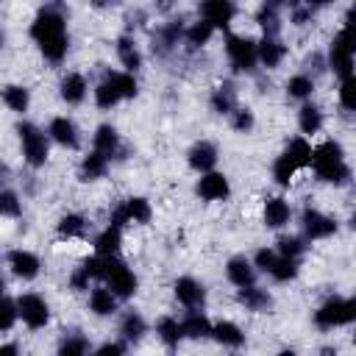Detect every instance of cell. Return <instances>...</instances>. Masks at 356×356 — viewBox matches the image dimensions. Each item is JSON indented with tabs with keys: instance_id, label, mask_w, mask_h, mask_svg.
<instances>
[{
	"instance_id": "83f0119b",
	"label": "cell",
	"mask_w": 356,
	"mask_h": 356,
	"mask_svg": "<svg viewBox=\"0 0 356 356\" xmlns=\"http://www.w3.org/2000/svg\"><path fill=\"white\" fill-rule=\"evenodd\" d=\"M323 128H325V114H323V108H320L317 103H312V100H303L300 108H298V131L312 139V136H317Z\"/></svg>"
},
{
	"instance_id": "2e32d148",
	"label": "cell",
	"mask_w": 356,
	"mask_h": 356,
	"mask_svg": "<svg viewBox=\"0 0 356 356\" xmlns=\"http://www.w3.org/2000/svg\"><path fill=\"white\" fill-rule=\"evenodd\" d=\"M114 53H117V61H120V70H128V72H139L145 67V53L136 42L134 33H122L117 36L114 42Z\"/></svg>"
},
{
	"instance_id": "4316f807",
	"label": "cell",
	"mask_w": 356,
	"mask_h": 356,
	"mask_svg": "<svg viewBox=\"0 0 356 356\" xmlns=\"http://www.w3.org/2000/svg\"><path fill=\"white\" fill-rule=\"evenodd\" d=\"M181 328H184V339H192V342L209 339V334H211V317L203 309H186V314L181 317Z\"/></svg>"
},
{
	"instance_id": "5bb4252c",
	"label": "cell",
	"mask_w": 356,
	"mask_h": 356,
	"mask_svg": "<svg viewBox=\"0 0 356 356\" xmlns=\"http://www.w3.org/2000/svg\"><path fill=\"white\" fill-rule=\"evenodd\" d=\"M172 298L184 309H203L206 306V286L195 275H178L172 281Z\"/></svg>"
},
{
	"instance_id": "91938a15",
	"label": "cell",
	"mask_w": 356,
	"mask_h": 356,
	"mask_svg": "<svg viewBox=\"0 0 356 356\" xmlns=\"http://www.w3.org/2000/svg\"><path fill=\"white\" fill-rule=\"evenodd\" d=\"M6 353H19V345L17 342H0V356Z\"/></svg>"
},
{
	"instance_id": "f907efd6",
	"label": "cell",
	"mask_w": 356,
	"mask_h": 356,
	"mask_svg": "<svg viewBox=\"0 0 356 356\" xmlns=\"http://www.w3.org/2000/svg\"><path fill=\"white\" fill-rule=\"evenodd\" d=\"M286 8H289V22H292L295 28L309 25V22H312V17H314V11H312L306 3H300V0H289V3H286Z\"/></svg>"
},
{
	"instance_id": "7bdbcfd3",
	"label": "cell",
	"mask_w": 356,
	"mask_h": 356,
	"mask_svg": "<svg viewBox=\"0 0 356 356\" xmlns=\"http://www.w3.org/2000/svg\"><path fill=\"white\" fill-rule=\"evenodd\" d=\"M92 100H95V106H97L100 111H111L114 106H120V103H122L120 92H117L106 78H100V81L92 86Z\"/></svg>"
},
{
	"instance_id": "4dcf8cb0",
	"label": "cell",
	"mask_w": 356,
	"mask_h": 356,
	"mask_svg": "<svg viewBox=\"0 0 356 356\" xmlns=\"http://www.w3.org/2000/svg\"><path fill=\"white\" fill-rule=\"evenodd\" d=\"M153 331H156V339H159V342H161L167 350H175V348L184 342L181 317H175V314H161V317L156 320Z\"/></svg>"
},
{
	"instance_id": "c3c4849f",
	"label": "cell",
	"mask_w": 356,
	"mask_h": 356,
	"mask_svg": "<svg viewBox=\"0 0 356 356\" xmlns=\"http://www.w3.org/2000/svg\"><path fill=\"white\" fill-rule=\"evenodd\" d=\"M17 323H19L17 300H14V298H8V295H0V334H8Z\"/></svg>"
},
{
	"instance_id": "f6af8a7d",
	"label": "cell",
	"mask_w": 356,
	"mask_h": 356,
	"mask_svg": "<svg viewBox=\"0 0 356 356\" xmlns=\"http://www.w3.org/2000/svg\"><path fill=\"white\" fill-rule=\"evenodd\" d=\"M228 125H231L236 134H250V131L256 128V114H253V108L236 103V106L228 111Z\"/></svg>"
},
{
	"instance_id": "6f0895ef",
	"label": "cell",
	"mask_w": 356,
	"mask_h": 356,
	"mask_svg": "<svg viewBox=\"0 0 356 356\" xmlns=\"http://www.w3.org/2000/svg\"><path fill=\"white\" fill-rule=\"evenodd\" d=\"M8 181H11V167L6 161H0V189L8 186Z\"/></svg>"
},
{
	"instance_id": "d6a6232c",
	"label": "cell",
	"mask_w": 356,
	"mask_h": 356,
	"mask_svg": "<svg viewBox=\"0 0 356 356\" xmlns=\"http://www.w3.org/2000/svg\"><path fill=\"white\" fill-rule=\"evenodd\" d=\"M120 206H122V214H125L128 225H147L153 220V203L145 195H131Z\"/></svg>"
},
{
	"instance_id": "7a4b0ae2",
	"label": "cell",
	"mask_w": 356,
	"mask_h": 356,
	"mask_svg": "<svg viewBox=\"0 0 356 356\" xmlns=\"http://www.w3.org/2000/svg\"><path fill=\"white\" fill-rule=\"evenodd\" d=\"M309 170L314 172V178L320 184H331V186H348L353 178V170L348 164L345 147L337 139H323L317 145H312V164Z\"/></svg>"
},
{
	"instance_id": "d4e9b609",
	"label": "cell",
	"mask_w": 356,
	"mask_h": 356,
	"mask_svg": "<svg viewBox=\"0 0 356 356\" xmlns=\"http://www.w3.org/2000/svg\"><path fill=\"white\" fill-rule=\"evenodd\" d=\"M108 167H111V159L108 156H103L100 150H86L83 156H81V164H78V178L81 181H86V184H92V181H100V178H106V172H108Z\"/></svg>"
},
{
	"instance_id": "1f68e13d",
	"label": "cell",
	"mask_w": 356,
	"mask_h": 356,
	"mask_svg": "<svg viewBox=\"0 0 356 356\" xmlns=\"http://www.w3.org/2000/svg\"><path fill=\"white\" fill-rule=\"evenodd\" d=\"M0 100L8 111L25 117L28 108H31V89L25 83H3L0 86Z\"/></svg>"
},
{
	"instance_id": "94428289",
	"label": "cell",
	"mask_w": 356,
	"mask_h": 356,
	"mask_svg": "<svg viewBox=\"0 0 356 356\" xmlns=\"http://www.w3.org/2000/svg\"><path fill=\"white\" fill-rule=\"evenodd\" d=\"M286 3H289V0H261V6H270V8H278V11L286 8Z\"/></svg>"
},
{
	"instance_id": "9f6ffc18",
	"label": "cell",
	"mask_w": 356,
	"mask_h": 356,
	"mask_svg": "<svg viewBox=\"0 0 356 356\" xmlns=\"http://www.w3.org/2000/svg\"><path fill=\"white\" fill-rule=\"evenodd\" d=\"M122 0H89V6L92 8H97V11H108V8H117Z\"/></svg>"
},
{
	"instance_id": "816d5d0a",
	"label": "cell",
	"mask_w": 356,
	"mask_h": 356,
	"mask_svg": "<svg viewBox=\"0 0 356 356\" xmlns=\"http://www.w3.org/2000/svg\"><path fill=\"white\" fill-rule=\"evenodd\" d=\"M275 259H278V253H275V248L273 245H267V248H259L253 256H250V261H253V267L259 270V273H270V267L275 264Z\"/></svg>"
},
{
	"instance_id": "d6986e66",
	"label": "cell",
	"mask_w": 356,
	"mask_h": 356,
	"mask_svg": "<svg viewBox=\"0 0 356 356\" xmlns=\"http://www.w3.org/2000/svg\"><path fill=\"white\" fill-rule=\"evenodd\" d=\"M217 161H220V150H217V145L209 142V139H197V142L186 150V164H189V170H195L197 175L214 170Z\"/></svg>"
},
{
	"instance_id": "680465c9",
	"label": "cell",
	"mask_w": 356,
	"mask_h": 356,
	"mask_svg": "<svg viewBox=\"0 0 356 356\" xmlns=\"http://www.w3.org/2000/svg\"><path fill=\"white\" fill-rule=\"evenodd\" d=\"M300 3H306L312 11H317V8H325V6H331V3H337V0H300Z\"/></svg>"
},
{
	"instance_id": "ac0fdd59",
	"label": "cell",
	"mask_w": 356,
	"mask_h": 356,
	"mask_svg": "<svg viewBox=\"0 0 356 356\" xmlns=\"http://www.w3.org/2000/svg\"><path fill=\"white\" fill-rule=\"evenodd\" d=\"M184 28H186V22H184V19L161 22V25L153 31V36H150V42H153V53H159V56L172 53V50L178 47V42L184 39Z\"/></svg>"
},
{
	"instance_id": "11a10c76",
	"label": "cell",
	"mask_w": 356,
	"mask_h": 356,
	"mask_svg": "<svg viewBox=\"0 0 356 356\" xmlns=\"http://www.w3.org/2000/svg\"><path fill=\"white\" fill-rule=\"evenodd\" d=\"M328 70V64H325V56L323 53H312L309 58H306V70L303 72H309L312 78H317L320 72H325Z\"/></svg>"
},
{
	"instance_id": "e0dca14e",
	"label": "cell",
	"mask_w": 356,
	"mask_h": 356,
	"mask_svg": "<svg viewBox=\"0 0 356 356\" xmlns=\"http://www.w3.org/2000/svg\"><path fill=\"white\" fill-rule=\"evenodd\" d=\"M261 222L273 231H284L292 222V203L284 195H273L261 206Z\"/></svg>"
},
{
	"instance_id": "f5cc1de1",
	"label": "cell",
	"mask_w": 356,
	"mask_h": 356,
	"mask_svg": "<svg viewBox=\"0 0 356 356\" xmlns=\"http://www.w3.org/2000/svg\"><path fill=\"white\" fill-rule=\"evenodd\" d=\"M95 281H92V275L78 264V267H72V273L67 275V286L72 289V292H86L89 286H92Z\"/></svg>"
},
{
	"instance_id": "f1b7e54d",
	"label": "cell",
	"mask_w": 356,
	"mask_h": 356,
	"mask_svg": "<svg viewBox=\"0 0 356 356\" xmlns=\"http://www.w3.org/2000/svg\"><path fill=\"white\" fill-rule=\"evenodd\" d=\"M92 147L100 150L103 156L114 159V156L122 150V136H120L117 125H111V122H100V125L95 128V134H92Z\"/></svg>"
},
{
	"instance_id": "e575fe53",
	"label": "cell",
	"mask_w": 356,
	"mask_h": 356,
	"mask_svg": "<svg viewBox=\"0 0 356 356\" xmlns=\"http://www.w3.org/2000/svg\"><path fill=\"white\" fill-rule=\"evenodd\" d=\"M284 92H286V97L289 100H298V103H303V100H312L314 97V92H317V78H312L309 72H295V75H289L286 78V83H284Z\"/></svg>"
},
{
	"instance_id": "4fadbf2b",
	"label": "cell",
	"mask_w": 356,
	"mask_h": 356,
	"mask_svg": "<svg viewBox=\"0 0 356 356\" xmlns=\"http://www.w3.org/2000/svg\"><path fill=\"white\" fill-rule=\"evenodd\" d=\"M197 14L214 31H228L234 25V17H236V3L234 0H200Z\"/></svg>"
},
{
	"instance_id": "bcb514c9",
	"label": "cell",
	"mask_w": 356,
	"mask_h": 356,
	"mask_svg": "<svg viewBox=\"0 0 356 356\" xmlns=\"http://www.w3.org/2000/svg\"><path fill=\"white\" fill-rule=\"evenodd\" d=\"M22 211H25V206H22L19 192L11 189V186H3V189H0V217H6V220H19Z\"/></svg>"
},
{
	"instance_id": "603a6c76",
	"label": "cell",
	"mask_w": 356,
	"mask_h": 356,
	"mask_svg": "<svg viewBox=\"0 0 356 356\" xmlns=\"http://www.w3.org/2000/svg\"><path fill=\"white\" fill-rule=\"evenodd\" d=\"M236 303L245 306V312H253V314H270L273 312V295L259 286V284H250V286H242L236 289Z\"/></svg>"
},
{
	"instance_id": "ba28073f",
	"label": "cell",
	"mask_w": 356,
	"mask_h": 356,
	"mask_svg": "<svg viewBox=\"0 0 356 356\" xmlns=\"http://www.w3.org/2000/svg\"><path fill=\"white\" fill-rule=\"evenodd\" d=\"M14 300H17L19 323H22L28 331H42V328L50 325L53 312H50V303H47L44 295H39V292H22V295H17Z\"/></svg>"
},
{
	"instance_id": "ee69618b",
	"label": "cell",
	"mask_w": 356,
	"mask_h": 356,
	"mask_svg": "<svg viewBox=\"0 0 356 356\" xmlns=\"http://www.w3.org/2000/svg\"><path fill=\"white\" fill-rule=\"evenodd\" d=\"M256 25H259L261 36H281V28H284L281 11L278 8H270V6H261L256 11Z\"/></svg>"
},
{
	"instance_id": "484cf974",
	"label": "cell",
	"mask_w": 356,
	"mask_h": 356,
	"mask_svg": "<svg viewBox=\"0 0 356 356\" xmlns=\"http://www.w3.org/2000/svg\"><path fill=\"white\" fill-rule=\"evenodd\" d=\"M92 253L97 256H120L122 253V228L117 225H103L95 236H92Z\"/></svg>"
},
{
	"instance_id": "ab89813d",
	"label": "cell",
	"mask_w": 356,
	"mask_h": 356,
	"mask_svg": "<svg viewBox=\"0 0 356 356\" xmlns=\"http://www.w3.org/2000/svg\"><path fill=\"white\" fill-rule=\"evenodd\" d=\"M284 153H286V156L298 164V170L303 172V170H309V164H312V139H309V136H303V134H298V136L286 139Z\"/></svg>"
},
{
	"instance_id": "8992f818",
	"label": "cell",
	"mask_w": 356,
	"mask_h": 356,
	"mask_svg": "<svg viewBox=\"0 0 356 356\" xmlns=\"http://www.w3.org/2000/svg\"><path fill=\"white\" fill-rule=\"evenodd\" d=\"M225 58L231 64V70L236 75H250L256 67H259V58H256V39L245 36V33H231L225 31Z\"/></svg>"
},
{
	"instance_id": "8fae6325",
	"label": "cell",
	"mask_w": 356,
	"mask_h": 356,
	"mask_svg": "<svg viewBox=\"0 0 356 356\" xmlns=\"http://www.w3.org/2000/svg\"><path fill=\"white\" fill-rule=\"evenodd\" d=\"M44 131H47L50 142L58 145V147H64V150H78V147H81V128H78V122H75L72 117H67V114L50 117V122H47Z\"/></svg>"
},
{
	"instance_id": "7dc6e473",
	"label": "cell",
	"mask_w": 356,
	"mask_h": 356,
	"mask_svg": "<svg viewBox=\"0 0 356 356\" xmlns=\"http://www.w3.org/2000/svg\"><path fill=\"white\" fill-rule=\"evenodd\" d=\"M61 356H83V353H89L92 350V342L83 337V334H78V331H70V334H64L61 337V342H58V348H56Z\"/></svg>"
},
{
	"instance_id": "74e56055",
	"label": "cell",
	"mask_w": 356,
	"mask_h": 356,
	"mask_svg": "<svg viewBox=\"0 0 356 356\" xmlns=\"http://www.w3.org/2000/svg\"><path fill=\"white\" fill-rule=\"evenodd\" d=\"M103 78L120 92L122 100H134L139 95V78H136V72H128V70H103Z\"/></svg>"
},
{
	"instance_id": "9c48e42d",
	"label": "cell",
	"mask_w": 356,
	"mask_h": 356,
	"mask_svg": "<svg viewBox=\"0 0 356 356\" xmlns=\"http://www.w3.org/2000/svg\"><path fill=\"white\" fill-rule=\"evenodd\" d=\"M337 231H339L337 217H331V214H325V211H320V209H314V206H306V209L300 211V236H303L306 242L331 239V236H337Z\"/></svg>"
},
{
	"instance_id": "52a82bcc",
	"label": "cell",
	"mask_w": 356,
	"mask_h": 356,
	"mask_svg": "<svg viewBox=\"0 0 356 356\" xmlns=\"http://www.w3.org/2000/svg\"><path fill=\"white\" fill-rule=\"evenodd\" d=\"M325 64L337 78H348L353 75V44H350V14L345 17L342 28L334 33L328 53H325Z\"/></svg>"
},
{
	"instance_id": "3957f363",
	"label": "cell",
	"mask_w": 356,
	"mask_h": 356,
	"mask_svg": "<svg viewBox=\"0 0 356 356\" xmlns=\"http://www.w3.org/2000/svg\"><path fill=\"white\" fill-rule=\"evenodd\" d=\"M356 320V300L348 295H328L314 312H312V323L320 331H337V328H348Z\"/></svg>"
},
{
	"instance_id": "836d02e7",
	"label": "cell",
	"mask_w": 356,
	"mask_h": 356,
	"mask_svg": "<svg viewBox=\"0 0 356 356\" xmlns=\"http://www.w3.org/2000/svg\"><path fill=\"white\" fill-rule=\"evenodd\" d=\"M214 33H217V31H214L206 19H200V17H197L195 22H189V25L184 28V39H181V42L186 44V50H189V53H197V50L209 47V42L214 39Z\"/></svg>"
},
{
	"instance_id": "6da1fadb",
	"label": "cell",
	"mask_w": 356,
	"mask_h": 356,
	"mask_svg": "<svg viewBox=\"0 0 356 356\" xmlns=\"http://www.w3.org/2000/svg\"><path fill=\"white\" fill-rule=\"evenodd\" d=\"M36 50L42 53L44 61L50 64H61L70 53V28H67V14L58 3H47L42 6L28 28Z\"/></svg>"
},
{
	"instance_id": "7c38bea8",
	"label": "cell",
	"mask_w": 356,
	"mask_h": 356,
	"mask_svg": "<svg viewBox=\"0 0 356 356\" xmlns=\"http://www.w3.org/2000/svg\"><path fill=\"white\" fill-rule=\"evenodd\" d=\"M6 267L19 281H33L42 273V259L28 248H14L6 253Z\"/></svg>"
},
{
	"instance_id": "be15d7a7",
	"label": "cell",
	"mask_w": 356,
	"mask_h": 356,
	"mask_svg": "<svg viewBox=\"0 0 356 356\" xmlns=\"http://www.w3.org/2000/svg\"><path fill=\"white\" fill-rule=\"evenodd\" d=\"M3 47H6V33L0 31V50H3Z\"/></svg>"
},
{
	"instance_id": "7402d4cb",
	"label": "cell",
	"mask_w": 356,
	"mask_h": 356,
	"mask_svg": "<svg viewBox=\"0 0 356 356\" xmlns=\"http://www.w3.org/2000/svg\"><path fill=\"white\" fill-rule=\"evenodd\" d=\"M209 339H214L220 348H228V350H239V348H245V342H248L242 325H236L234 320H211V334H209Z\"/></svg>"
},
{
	"instance_id": "f546056e",
	"label": "cell",
	"mask_w": 356,
	"mask_h": 356,
	"mask_svg": "<svg viewBox=\"0 0 356 356\" xmlns=\"http://www.w3.org/2000/svg\"><path fill=\"white\" fill-rule=\"evenodd\" d=\"M145 334H147V320H145V314L136 312V309H128V312L120 317L117 337L125 339L128 345H136V342H142Z\"/></svg>"
},
{
	"instance_id": "60d3db41",
	"label": "cell",
	"mask_w": 356,
	"mask_h": 356,
	"mask_svg": "<svg viewBox=\"0 0 356 356\" xmlns=\"http://www.w3.org/2000/svg\"><path fill=\"white\" fill-rule=\"evenodd\" d=\"M275 253L278 256H289V259H303V253L309 250V242L300 234H278L275 239Z\"/></svg>"
},
{
	"instance_id": "b9f144b4",
	"label": "cell",
	"mask_w": 356,
	"mask_h": 356,
	"mask_svg": "<svg viewBox=\"0 0 356 356\" xmlns=\"http://www.w3.org/2000/svg\"><path fill=\"white\" fill-rule=\"evenodd\" d=\"M275 284H292L300 275V259H289V256H278L275 264L267 273Z\"/></svg>"
},
{
	"instance_id": "6125c7cd",
	"label": "cell",
	"mask_w": 356,
	"mask_h": 356,
	"mask_svg": "<svg viewBox=\"0 0 356 356\" xmlns=\"http://www.w3.org/2000/svg\"><path fill=\"white\" fill-rule=\"evenodd\" d=\"M6 289H8V284H6V275H3V270H0V295H6Z\"/></svg>"
},
{
	"instance_id": "d590c367",
	"label": "cell",
	"mask_w": 356,
	"mask_h": 356,
	"mask_svg": "<svg viewBox=\"0 0 356 356\" xmlns=\"http://www.w3.org/2000/svg\"><path fill=\"white\" fill-rule=\"evenodd\" d=\"M236 103H239V92H236V86H234L231 81H222V83H217V86L211 89L209 106H211V111H214V114L228 117V111H231Z\"/></svg>"
},
{
	"instance_id": "681fc988",
	"label": "cell",
	"mask_w": 356,
	"mask_h": 356,
	"mask_svg": "<svg viewBox=\"0 0 356 356\" xmlns=\"http://www.w3.org/2000/svg\"><path fill=\"white\" fill-rule=\"evenodd\" d=\"M353 92H356V81H353V75H348V78H339L337 103H339V108H342L345 114H350V111H353Z\"/></svg>"
},
{
	"instance_id": "5b68a950",
	"label": "cell",
	"mask_w": 356,
	"mask_h": 356,
	"mask_svg": "<svg viewBox=\"0 0 356 356\" xmlns=\"http://www.w3.org/2000/svg\"><path fill=\"white\" fill-rule=\"evenodd\" d=\"M100 281H103L120 300H131V298L139 292V278H136V273H134L120 256H103Z\"/></svg>"
},
{
	"instance_id": "f35d334b",
	"label": "cell",
	"mask_w": 356,
	"mask_h": 356,
	"mask_svg": "<svg viewBox=\"0 0 356 356\" xmlns=\"http://www.w3.org/2000/svg\"><path fill=\"white\" fill-rule=\"evenodd\" d=\"M86 228H89V222H86V217L81 211H67L56 222V234L61 239H83L86 236Z\"/></svg>"
},
{
	"instance_id": "9a60e30c",
	"label": "cell",
	"mask_w": 356,
	"mask_h": 356,
	"mask_svg": "<svg viewBox=\"0 0 356 356\" xmlns=\"http://www.w3.org/2000/svg\"><path fill=\"white\" fill-rule=\"evenodd\" d=\"M86 309H89L95 317H114L117 309H120V298H117L103 281H95V284L86 289Z\"/></svg>"
},
{
	"instance_id": "db71d44e",
	"label": "cell",
	"mask_w": 356,
	"mask_h": 356,
	"mask_svg": "<svg viewBox=\"0 0 356 356\" xmlns=\"http://www.w3.org/2000/svg\"><path fill=\"white\" fill-rule=\"evenodd\" d=\"M131 345L125 342V339H108V342H103V345H97V348H92V353H97V356H122L125 350H128Z\"/></svg>"
},
{
	"instance_id": "ffe728a7",
	"label": "cell",
	"mask_w": 356,
	"mask_h": 356,
	"mask_svg": "<svg viewBox=\"0 0 356 356\" xmlns=\"http://www.w3.org/2000/svg\"><path fill=\"white\" fill-rule=\"evenodd\" d=\"M286 56H289V47L281 42V36H261L256 42V58L264 70H278Z\"/></svg>"
},
{
	"instance_id": "cb8c5ba5",
	"label": "cell",
	"mask_w": 356,
	"mask_h": 356,
	"mask_svg": "<svg viewBox=\"0 0 356 356\" xmlns=\"http://www.w3.org/2000/svg\"><path fill=\"white\" fill-rule=\"evenodd\" d=\"M225 278H228V284H231V286L242 289V286L256 284L259 270L253 267V261H250L248 256H231V259L225 261Z\"/></svg>"
},
{
	"instance_id": "8d00e7d4",
	"label": "cell",
	"mask_w": 356,
	"mask_h": 356,
	"mask_svg": "<svg viewBox=\"0 0 356 356\" xmlns=\"http://www.w3.org/2000/svg\"><path fill=\"white\" fill-rule=\"evenodd\" d=\"M298 164L281 150L275 159H273V164H270V178H273V184L278 186V189H289L292 184H295V178H298Z\"/></svg>"
},
{
	"instance_id": "44dd1931",
	"label": "cell",
	"mask_w": 356,
	"mask_h": 356,
	"mask_svg": "<svg viewBox=\"0 0 356 356\" xmlns=\"http://www.w3.org/2000/svg\"><path fill=\"white\" fill-rule=\"evenodd\" d=\"M86 95H89V81H86V75L83 72H64L61 75V81H58V97H61V103H67V106H81L83 100H86Z\"/></svg>"
},
{
	"instance_id": "277c9868",
	"label": "cell",
	"mask_w": 356,
	"mask_h": 356,
	"mask_svg": "<svg viewBox=\"0 0 356 356\" xmlns=\"http://www.w3.org/2000/svg\"><path fill=\"white\" fill-rule=\"evenodd\" d=\"M17 139H19L22 159L31 170H42L50 161V136L44 128H39L31 120H19L17 122Z\"/></svg>"
},
{
	"instance_id": "30bf717a",
	"label": "cell",
	"mask_w": 356,
	"mask_h": 356,
	"mask_svg": "<svg viewBox=\"0 0 356 356\" xmlns=\"http://www.w3.org/2000/svg\"><path fill=\"white\" fill-rule=\"evenodd\" d=\"M195 195L203 203H225L231 197V181L225 172H220L217 167L209 172H200L195 181Z\"/></svg>"
}]
</instances>
